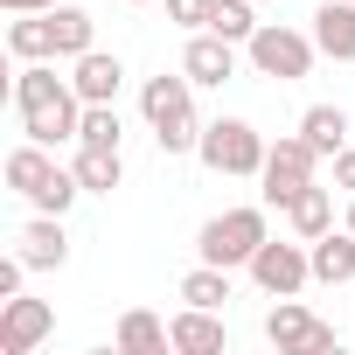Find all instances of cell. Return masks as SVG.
Segmentation results:
<instances>
[{"label": "cell", "mask_w": 355, "mask_h": 355, "mask_svg": "<svg viewBox=\"0 0 355 355\" xmlns=\"http://www.w3.org/2000/svg\"><path fill=\"white\" fill-rule=\"evenodd\" d=\"M306 251H313V286H348V279H355V230H348V223H334V230L313 237Z\"/></svg>", "instance_id": "obj_17"}, {"label": "cell", "mask_w": 355, "mask_h": 355, "mask_svg": "<svg viewBox=\"0 0 355 355\" xmlns=\"http://www.w3.org/2000/svg\"><path fill=\"white\" fill-rule=\"evenodd\" d=\"M112 348H119V355H167V348H174V334H167V320H160V313L132 306V313H119Z\"/></svg>", "instance_id": "obj_16"}, {"label": "cell", "mask_w": 355, "mask_h": 355, "mask_svg": "<svg viewBox=\"0 0 355 355\" xmlns=\"http://www.w3.org/2000/svg\"><path fill=\"white\" fill-rule=\"evenodd\" d=\"M313 167H320V153L306 146V132H279V139L265 146V174H258L265 209H279V216H286V202L313 182Z\"/></svg>", "instance_id": "obj_7"}, {"label": "cell", "mask_w": 355, "mask_h": 355, "mask_svg": "<svg viewBox=\"0 0 355 355\" xmlns=\"http://www.w3.org/2000/svg\"><path fill=\"white\" fill-rule=\"evenodd\" d=\"M334 196H341V189H320V182H306V189L286 202V223H293V237H306V244H313V237H327V230H334Z\"/></svg>", "instance_id": "obj_18"}, {"label": "cell", "mask_w": 355, "mask_h": 355, "mask_svg": "<svg viewBox=\"0 0 355 355\" xmlns=\"http://www.w3.org/2000/svg\"><path fill=\"white\" fill-rule=\"evenodd\" d=\"M341 223H348V230H355V196H348V216H341Z\"/></svg>", "instance_id": "obj_29"}, {"label": "cell", "mask_w": 355, "mask_h": 355, "mask_svg": "<svg viewBox=\"0 0 355 355\" xmlns=\"http://www.w3.org/2000/svg\"><path fill=\"white\" fill-rule=\"evenodd\" d=\"M70 84H77V98H84V105H119L125 63H119L112 49H84V56L70 63Z\"/></svg>", "instance_id": "obj_14"}, {"label": "cell", "mask_w": 355, "mask_h": 355, "mask_svg": "<svg viewBox=\"0 0 355 355\" xmlns=\"http://www.w3.org/2000/svg\"><path fill=\"white\" fill-rule=\"evenodd\" d=\"M77 139H84V146H119V139H125V119H119V105H84V125H77Z\"/></svg>", "instance_id": "obj_25"}, {"label": "cell", "mask_w": 355, "mask_h": 355, "mask_svg": "<svg viewBox=\"0 0 355 355\" xmlns=\"http://www.w3.org/2000/svg\"><path fill=\"white\" fill-rule=\"evenodd\" d=\"M15 244H21L28 272H63V265H70V230H63V216H42V209H35Z\"/></svg>", "instance_id": "obj_13"}, {"label": "cell", "mask_w": 355, "mask_h": 355, "mask_svg": "<svg viewBox=\"0 0 355 355\" xmlns=\"http://www.w3.org/2000/svg\"><path fill=\"white\" fill-rule=\"evenodd\" d=\"M265 341H272L279 355H327V348H334V327H327L320 313H306L300 293H293V300H279V306L265 313Z\"/></svg>", "instance_id": "obj_9"}, {"label": "cell", "mask_w": 355, "mask_h": 355, "mask_svg": "<svg viewBox=\"0 0 355 355\" xmlns=\"http://www.w3.org/2000/svg\"><path fill=\"white\" fill-rule=\"evenodd\" d=\"M49 35H56V56H63V63H77L84 49H98L91 8H70V0H56V8H49Z\"/></svg>", "instance_id": "obj_19"}, {"label": "cell", "mask_w": 355, "mask_h": 355, "mask_svg": "<svg viewBox=\"0 0 355 355\" xmlns=\"http://www.w3.org/2000/svg\"><path fill=\"white\" fill-rule=\"evenodd\" d=\"M265 146H272V139H265L251 119H209L196 160H202L209 174H230V182H258V174H265Z\"/></svg>", "instance_id": "obj_5"}, {"label": "cell", "mask_w": 355, "mask_h": 355, "mask_svg": "<svg viewBox=\"0 0 355 355\" xmlns=\"http://www.w3.org/2000/svg\"><path fill=\"white\" fill-rule=\"evenodd\" d=\"M182 306H230V272L223 265H202L196 258V272H182Z\"/></svg>", "instance_id": "obj_23"}, {"label": "cell", "mask_w": 355, "mask_h": 355, "mask_svg": "<svg viewBox=\"0 0 355 355\" xmlns=\"http://www.w3.org/2000/svg\"><path fill=\"white\" fill-rule=\"evenodd\" d=\"M300 132H306V146H313L320 160H334V153L348 146V112H341V105H306V112H300Z\"/></svg>", "instance_id": "obj_22"}, {"label": "cell", "mask_w": 355, "mask_h": 355, "mask_svg": "<svg viewBox=\"0 0 355 355\" xmlns=\"http://www.w3.org/2000/svg\"><path fill=\"white\" fill-rule=\"evenodd\" d=\"M139 112H146V132L160 153H196L202 146V119H196V77L189 70H160L139 84Z\"/></svg>", "instance_id": "obj_2"}, {"label": "cell", "mask_w": 355, "mask_h": 355, "mask_svg": "<svg viewBox=\"0 0 355 355\" xmlns=\"http://www.w3.org/2000/svg\"><path fill=\"white\" fill-rule=\"evenodd\" d=\"M313 42L334 63H355V0H320L313 8Z\"/></svg>", "instance_id": "obj_15"}, {"label": "cell", "mask_w": 355, "mask_h": 355, "mask_svg": "<svg viewBox=\"0 0 355 355\" xmlns=\"http://www.w3.org/2000/svg\"><path fill=\"white\" fill-rule=\"evenodd\" d=\"M8 56H15V63H49V56H56L49 8H42V15H15V21H8Z\"/></svg>", "instance_id": "obj_21"}, {"label": "cell", "mask_w": 355, "mask_h": 355, "mask_svg": "<svg viewBox=\"0 0 355 355\" xmlns=\"http://www.w3.org/2000/svg\"><path fill=\"white\" fill-rule=\"evenodd\" d=\"M265 237H272L265 202H237V209H223V216H209V223L196 230V258H202V265H223V272H244Z\"/></svg>", "instance_id": "obj_4"}, {"label": "cell", "mask_w": 355, "mask_h": 355, "mask_svg": "<svg viewBox=\"0 0 355 355\" xmlns=\"http://www.w3.org/2000/svg\"><path fill=\"white\" fill-rule=\"evenodd\" d=\"M244 272H251V286H258L265 300H293V293H306V286H313V251H306V237H293V244L265 237V244H258V258H251Z\"/></svg>", "instance_id": "obj_8"}, {"label": "cell", "mask_w": 355, "mask_h": 355, "mask_svg": "<svg viewBox=\"0 0 355 355\" xmlns=\"http://www.w3.org/2000/svg\"><path fill=\"white\" fill-rule=\"evenodd\" d=\"M167 15H174V28H209V15H216V0H167Z\"/></svg>", "instance_id": "obj_26"}, {"label": "cell", "mask_w": 355, "mask_h": 355, "mask_svg": "<svg viewBox=\"0 0 355 355\" xmlns=\"http://www.w3.org/2000/svg\"><path fill=\"white\" fill-rule=\"evenodd\" d=\"M8 15H42V8H56V0H0Z\"/></svg>", "instance_id": "obj_28"}, {"label": "cell", "mask_w": 355, "mask_h": 355, "mask_svg": "<svg viewBox=\"0 0 355 355\" xmlns=\"http://www.w3.org/2000/svg\"><path fill=\"white\" fill-rule=\"evenodd\" d=\"M334 189H341V196H355V139L334 153Z\"/></svg>", "instance_id": "obj_27"}, {"label": "cell", "mask_w": 355, "mask_h": 355, "mask_svg": "<svg viewBox=\"0 0 355 355\" xmlns=\"http://www.w3.org/2000/svg\"><path fill=\"white\" fill-rule=\"evenodd\" d=\"M167 334H174V355H230V327L216 306H182L167 320Z\"/></svg>", "instance_id": "obj_12"}, {"label": "cell", "mask_w": 355, "mask_h": 355, "mask_svg": "<svg viewBox=\"0 0 355 355\" xmlns=\"http://www.w3.org/2000/svg\"><path fill=\"white\" fill-rule=\"evenodd\" d=\"M313 56H320L313 28H286V21H258V35L244 42V63H251L258 77H279V84L313 77Z\"/></svg>", "instance_id": "obj_6"}, {"label": "cell", "mask_w": 355, "mask_h": 355, "mask_svg": "<svg viewBox=\"0 0 355 355\" xmlns=\"http://www.w3.org/2000/svg\"><path fill=\"white\" fill-rule=\"evenodd\" d=\"M125 8H146V0H125Z\"/></svg>", "instance_id": "obj_30"}, {"label": "cell", "mask_w": 355, "mask_h": 355, "mask_svg": "<svg viewBox=\"0 0 355 355\" xmlns=\"http://www.w3.org/2000/svg\"><path fill=\"white\" fill-rule=\"evenodd\" d=\"M49 334H56V306L49 300H28V293L0 300V355H35Z\"/></svg>", "instance_id": "obj_10"}, {"label": "cell", "mask_w": 355, "mask_h": 355, "mask_svg": "<svg viewBox=\"0 0 355 355\" xmlns=\"http://www.w3.org/2000/svg\"><path fill=\"white\" fill-rule=\"evenodd\" d=\"M8 189L28 202V209H42V216H63L77 196H84V182H77V167H63L56 160V146H42V139H21L15 153H8Z\"/></svg>", "instance_id": "obj_3"}, {"label": "cell", "mask_w": 355, "mask_h": 355, "mask_svg": "<svg viewBox=\"0 0 355 355\" xmlns=\"http://www.w3.org/2000/svg\"><path fill=\"white\" fill-rule=\"evenodd\" d=\"M70 167H77L84 196H112V189L125 182V153H119V146H84V139H77V160H70Z\"/></svg>", "instance_id": "obj_20"}, {"label": "cell", "mask_w": 355, "mask_h": 355, "mask_svg": "<svg viewBox=\"0 0 355 355\" xmlns=\"http://www.w3.org/2000/svg\"><path fill=\"white\" fill-rule=\"evenodd\" d=\"M209 28H216L223 42H237V49H244V42L258 35V0H216V15H209Z\"/></svg>", "instance_id": "obj_24"}, {"label": "cell", "mask_w": 355, "mask_h": 355, "mask_svg": "<svg viewBox=\"0 0 355 355\" xmlns=\"http://www.w3.org/2000/svg\"><path fill=\"white\" fill-rule=\"evenodd\" d=\"M182 70L196 77V91H223L237 77V42H223L216 28H196L189 49H182Z\"/></svg>", "instance_id": "obj_11"}, {"label": "cell", "mask_w": 355, "mask_h": 355, "mask_svg": "<svg viewBox=\"0 0 355 355\" xmlns=\"http://www.w3.org/2000/svg\"><path fill=\"white\" fill-rule=\"evenodd\" d=\"M15 112H21V139H42V146H63L84 125V98L70 77H56V56L15 70Z\"/></svg>", "instance_id": "obj_1"}]
</instances>
